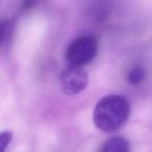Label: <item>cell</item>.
Listing matches in <instances>:
<instances>
[{"label": "cell", "instance_id": "obj_2", "mask_svg": "<svg viewBox=\"0 0 152 152\" xmlns=\"http://www.w3.org/2000/svg\"><path fill=\"white\" fill-rule=\"evenodd\" d=\"M98 50L97 42L90 36H83L73 40L65 53L68 65L82 67L91 62Z\"/></svg>", "mask_w": 152, "mask_h": 152}, {"label": "cell", "instance_id": "obj_4", "mask_svg": "<svg viewBox=\"0 0 152 152\" xmlns=\"http://www.w3.org/2000/svg\"><path fill=\"white\" fill-rule=\"evenodd\" d=\"M130 145L126 138L114 136L105 140L101 145L99 152H129Z\"/></svg>", "mask_w": 152, "mask_h": 152}, {"label": "cell", "instance_id": "obj_1", "mask_svg": "<svg viewBox=\"0 0 152 152\" xmlns=\"http://www.w3.org/2000/svg\"><path fill=\"white\" fill-rule=\"evenodd\" d=\"M130 112V104L126 98L117 94L108 95L102 97L95 106L94 123L102 132H115L126 123Z\"/></svg>", "mask_w": 152, "mask_h": 152}, {"label": "cell", "instance_id": "obj_6", "mask_svg": "<svg viewBox=\"0 0 152 152\" xmlns=\"http://www.w3.org/2000/svg\"><path fill=\"white\" fill-rule=\"evenodd\" d=\"M11 26L7 22H2L1 24V44L6 45L10 42L11 37Z\"/></svg>", "mask_w": 152, "mask_h": 152}, {"label": "cell", "instance_id": "obj_3", "mask_svg": "<svg viewBox=\"0 0 152 152\" xmlns=\"http://www.w3.org/2000/svg\"><path fill=\"white\" fill-rule=\"evenodd\" d=\"M88 83V74L82 67L68 65L61 74V89L68 96L80 94L85 90Z\"/></svg>", "mask_w": 152, "mask_h": 152}, {"label": "cell", "instance_id": "obj_5", "mask_svg": "<svg viewBox=\"0 0 152 152\" xmlns=\"http://www.w3.org/2000/svg\"><path fill=\"white\" fill-rule=\"evenodd\" d=\"M145 77V71L142 67H134L129 72L127 80L132 85L140 84Z\"/></svg>", "mask_w": 152, "mask_h": 152}, {"label": "cell", "instance_id": "obj_7", "mask_svg": "<svg viewBox=\"0 0 152 152\" xmlns=\"http://www.w3.org/2000/svg\"><path fill=\"white\" fill-rule=\"evenodd\" d=\"M13 138V134L10 132H3L0 134V145L1 152L5 151Z\"/></svg>", "mask_w": 152, "mask_h": 152}]
</instances>
